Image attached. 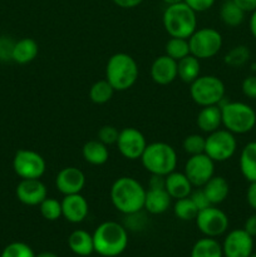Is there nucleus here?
I'll return each instance as SVG.
<instances>
[{
    "instance_id": "f257e3e1",
    "label": "nucleus",
    "mask_w": 256,
    "mask_h": 257,
    "mask_svg": "<svg viewBox=\"0 0 256 257\" xmlns=\"http://www.w3.org/2000/svg\"><path fill=\"white\" fill-rule=\"evenodd\" d=\"M146 188L133 177H119L110 187V201L123 215L141 212L145 208Z\"/></svg>"
},
{
    "instance_id": "f03ea898",
    "label": "nucleus",
    "mask_w": 256,
    "mask_h": 257,
    "mask_svg": "<svg viewBox=\"0 0 256 257\" xmlns=\"http://www.w3.org/2000/svg\"><path fill=\"white\" fill-rule=\"evenodd\" d=\"M94 251L103 257H117L128 246V233L124 226L115 221L102 222L93 233Z\"/></svg>"
},
{
    "instance_id": "7ed1b4c3",
    "label": "nucleus",
    "mask_w": 256,
    "mask_h": 257,
    "mask_svg": "<svg viewBox=\"0 0 256 257\" xmlns=\"http://www.w3.org/2000/svg\"><path fill=\"white\" fill-rule=\"evenodd\" d=\"M138 74L137 62L127 53H115L108 59L105 79L114 90L124 92L132 88L137 82Z\"/></svg>"
},
{
    "instance_id": "20e7f679",
    "label": "nucleus",
    "mask_w": 256,
    "mask_h": 257,
    "mask_svg": "<svg viewBox=\"0 0 256 257\" xmlns=\"http://www.w3.org/2000/svg\"><path fill=\"white\" fill-rule=\"evenodd\" d=\"M197 13L185 3L168 5L163 13V28L171 38L188 39L197 29Z\"/></svg>"
},
{
    "instance_id": "39448f33",
    "label": "nucleus",
    "mask_w": 256,
    "mask_h": 257,
    "mask_svg": "<svg viewBox=\"0 0 256 257\" xmlns=\"http://www.w3.org/2000/svg\"><path fill=\"white\" fill-rule=\"evenodd\" d=\"M177 153L171 145L165 142H153L147 145L141 162L145 170L151 175L167 176L176 171Z\"/></svg>"
},
{
    "instance_id": "423d86ee",
    "label": "nucleus",
    "mask_w": 256,
    "mask_h": 257,
    "mask_svg": "<svg viewBox=\"0 0 256 257\" xmlns=\"http://www.w3.org/2000/svg\"><path fill=\"white\" fill-rule=\"evenodd\" d=\"M222 125L233 135H245L256 124V112L242 102H225L220 104Z\"/></svg>"
},
{
    "instance_id": "0eeeda50",
    "label": "nucleus",
    "mask_w": 256,
    "mask_h": 257,
    "mask_svg": "<svg viewBox=\"0 0 256 257\" xmlns=\"http://www.w3.org/2000/svg\"><path fill=\"white\" fill-rule=\"evenodd\" d=\"M226 88L216 75H200L190 84V95L201 107L220 105L225 98Z\"/></svg>"
},
{
    "instance_id": "6e6552de",
    "label": "nucleus",
    "mask_w": 256,
    "mask_h": 257,
    "mask_svg": "<svg viewBox=\"0 0 256 257\" xmlns=\"http://www.w3.org/2000/svg\"><path fill=\"white\" fill-rule=\"evenodd\" d=\"M190 53L198 59L213 58L222 48V35L213 28H201L188 38Z\"/></svg>"
},
{
    "instance_id": "1a4fd4ad",
    "label": "nucleus",
    "mask_w": 256,
    "mask_h": 257,
    "mask_svg": "<svg viewBox=\"0 0 256 257\" xmlns=\"http://www.w3.org/2000/svg\"><path fill=\"white\" fill-rule=\"evenodd\" d=\"M236 148L237 142L235 136L227 130H217L206 137L205 153L213 162L228 161L235 155Z\"/></svg>"
},
{
    "instance_id": "9d476101",
    "label": "nucleus",
    "mask_w": 256,
    "mask_h": 257,
    "mask_svg": "<svg viewBox=\"0 0 256 257\" xmlns=\"http://www.w3.org/2000/svg\"><path fill=\"white\" fill-rule=\"evenodd\" d=\"M13 170L22 180L42 178L47 163L42 155L32 150H19L13 158Z\"/></svg>"
},
{
    "instance_id": "9b49d317",
    "label": "nucleus",
    "mask_w": 256,
    "mask_h": 257,
    "mask_svg": "<svg viewBox=\"0 0 256 257\" xmlns=\"http://www.w3.org/2000/svg\"><path fill=\"white\" fill-rule=\"evenodd\" d=\"M195 220L197 228L206 237H218L223 235L228 228L227 215L216 206H208L198 211Z\"/></svg>"
},
{
    "instance_id": "f8f14e48",
    "label": "nucleus",
    "mask_w": 256,
    "mask_h": 257,
    "mask_svg": "<svg viewBox=\"0 0 256 257\" xmlns=\"http://www.w3.org/2000/svg\"><path fill=\"white\" fill-rule=\"evenodd\" d=\"M193 187H202L215 176V162L206 153L190 156L183 171Z\"/></svg>"
},
{
    "instance_id": "ddd939ff",
    "label": "nucleus",
    "mask_w": 256,
    "mask_h": 257,
    "mask_svg": "<svg viewBox=\"0 0 256 257\" xmlns=\"http://www.w3.org/2000/svg\"><path fill=\"white\" fill-rule=\"evenodd\" d=\"M117 147L120 155L130 161L141 160L146 147H147V141L143 133L138 131L137 128L128 127L119 131L118 136Z\"/></svg>"
},
{
    "instance_id": "4468645a",
    "label": "nucleus",
    "mask_w": 256,
    "mask_h": 257,
    "mask_svg": "<svg viewBox=\"0 0 256 257\" xmlns=\"http://www.w3.org/2000/svg\"><path fill=\"white\" fill-rule=\"evenodd\" d=\"M252 250V236L248 235L243 228L228 232L222 243V252L225 257H250Z\"/></svg>"
},
{
    "instance_id": "2eb2a0df",
    "label": "nucleus",
    "mask_w": 256,
    "mask_h": 257,
    "mask_svg": "<svg viewBox=\"0 0 256 257\" xmlns=\"http://www.w3.org/2000/svg\"><path fill=\"white\" fill-rule=\"evenodd\" d=\"M17 198L25 206H39L48 197L47 186L40 178L22 180L17 186Z\"/></svg>"
},
{
    "instance_id": "dca6fc26",
    "label": "nucleus",
    "mask_w": 256,
    "mask_h": 257,
    "mask_svg": "<svg viewBox=\"0 0 256 257\" xmlns=\"http://www.w3.org/2000/svg\"><path fill=\"white\" fill-rule=\"evenodd\" d=\"M85 186V176L79 168L64 167L58 172L55 177V187L62 195H75L80 193Z\"/></svg>"
},
{
    "instance_id": "f3484780",
    "label": "nucleus",
    "mask_w": 256,
    "mask_h": 257,
    "mask_svg": "<svg viewBox=\"0 0 256 257\" xmlns=\"http://www.w3.org/2000/svg\"><path fill=\"white\" fill-rule=\"evenodd\" d=\"M62 216L70 223H80L87 218L89 205L80 193L64 196L62 201Z\"/></svg>"
},
{
    "instance_id": "a211bd4d",
    "label": "nucleus",
    "mask_w": 256,
    "mask_h": 257,
    "mask_svg": "<svg viewBox=\"0 0 256 257\" xmlns=\"http://www.w3.org/2000/svg\"><path fill=\"white\" fill-rule=\"evenodd\" d=\"M151 78L160 85H167L178 78L177 60L168 55H161L153 60L151 65Z\"/></svg>"
},
{
    "instance_id": "6ab92c4d",
    "label": "nucleus",
    "mask_w": 256,
    "mask_h": 257,
    "mask_svg": "<svg viewBox=\"0 0 256 257\" xmlns=\"http://www.w3.org/2000/svg\"><path fill=\"white\" fill-rule=\"evenodd\" d=\"M172 197L166 188H148L146 191L145 210L151 215H162L170 208Z\"/></svg>"
},
{
    "instance_id": "aec40b11",
    "label": "nucleus",
    "mask_w": 256,
    "mask_h": 257,
    "mask_svg": "<svg viewBox=\"0 0 256 257\" xmlns=\"http://www.w3.org/2000/svg\"><path fill=\"white\" fill-rule=\"evenodd\" d=\"M192 183L183 172L173 171L166 176V191L175 200L188 197L192 192Z\"/></svg>"
},
{
    "instance_id": "412c9836",
    "label": "nucleus",
    "mask_w": 256,
    "mask_h": 257,
    "mask_svg": "<svg viewBox=\"0 0 256 257\" xmlns=\"http://www.w3.org/2000/svg\"><path fill=\"white\" fill-rule=\"evenodd\" d=\"M197 127L205 133H212L215 131L220 130L222 124V115H221L220 105H208V107H202V109L198 112Z\"/></svg>"
},
{
    "instance_id": "4be33fe9",
    "label": "nucleus",
    "mask_w": 256,
    "mask_h": 257,
    "mask_svg": "<svg viewBox=\"0 0 256 257\" xmlns=\"http://www.w3.org/2000/svg\"><path fill=\"white\" fill-rule=\"evenodd\" d=\"M207 196L208 201L212 206L220 205L227 198L228 192H230V186L228 182L221 176H213L205 186L201 187Z\"/></svg>"
},
{
    "instance_id": "5701e85b",
    "label": "nucleus",
    "mask_w": 256,
    "mask_h": 257,
    "mask_svg": "<svg viewBox=\"0 0 256 257\" xmlns=\"http://www.w3.org/2000/svg\"><path fill=\"white\" fill-rule=\"evenodd\" d=\"M68 246L70 251L78 256H89L94 252L93 235L84 230H75L68 237Z\"/></svg>"
},
{
    "instance_id": "b1692460",
    "label": "nucleus",
    "mask_w": 256,
    "mask_h": 257,
    "mask_svg": "<svg viewBox=\"0 0 256 257\" xmlns=\"http://www.w3.org/2000/svg\"><path fill=\"white\" fill-rule=\"evenodd\" d=\"M39 53V45L32 38H23L15 42L13 50V62L18 64H28L37 58Z\"/></svg>"
},
{
    "instance_id": "393cba45",
    "label": "nucleus",
    "mask_w": 256,
    "mask_h": 257,
    "mask_svg": "<svg viewBox=\"0 0 256 257\" xmlns=\"http://www.w3.org/2000/svg\"><path fill=\"white\" fill-rule=\"evenodd\" d=\"M82 155L85 162L93 166H102L109 158V151L108 146L102 143L98 140L88 141L82 148Z\"/></svg>"
},
{
    "instance_id": "a878e982",
    "label": "nucleus",
    "mask_w": 256,
    "mask_h": 257,
    "mask_svg": "<svg viewBox=\"0 0 256 257\" xmlns=\"http://www.w3.org/2000/svg\"><path fill=\"white\" fill-rule=\"evenodd\" d=\"M240 170L246 180L256 182V141L247 143L241 151Z\"/></svg>"
},
{
    "instance_id": "bb28decb",
    "label": "nucleus",
    "mask_w": 256,
    "mask_h": 257,
    "mask_svg": "<svg viewBox=\"0 0 256 257\" xmlns=\"http://www.w3.org/2000/svg\"><path fill=\"white\" fill-rule=\"evenodd\" d=\"M201 73V64L200 59L193 57L192 54H188L187 57L182 58L177 62V74L178 78L183 83L191 84L193 80L200 77Z\"/></svg>"
},
{
    "instance_id": "cd10ccee",
    "label": "nucleus",
    "mask_w": 256,
    "mask_h": 257,
    "mask_svg": "<svg viewBox=\"0 0 256 257\" xmlns=\"http://www.w3.org/2000/svg\"><path fill=\"white\" fill-rule=\"evenodd\" d=\"M191 257H223L222 245L212 237H203L193 245Z\"/></svg>"
},
{
    "instance_id": "c85d7f7f",
    "label": "nucleus",
    "mask_w": 256,
    "mask_h": 257,
    "mask_svg": "<svg viewBox=\"0 0 256 257\" xmlns=\"http://www.w3.org/2000/svg\"><path fill=\"white\" fill-rule=\"evenodd\" d=\"M220 18L227 27H238L245 19V12L240 9L232 0H227L221 5Z\"/></svg>"
},
{
    "instance_id": "c756f323",
    "label": "nucleus",
    "mask_w": 256,
    "mask_h": 257,
    "mask_svg": "<svg viewBox=\"0 0 256 257\" xmlns=\"http://www.w3.org/2000/svg\"><path fill=\"white\" fill-rule=\"evenodd\" d=\"M114 92L115 90L113 89V87L108 83L107 79L98 80L90 87L89 98L95 104H105L112 99Z\"/></svg>"
},
{
    "instance_id": "7c9ffc66",
    "label": "nucleus",
    "mask_w": 256,
    "mask_h": 257,
    "mask_svg": "<svg viewBox=\"0 0 256 257\" xmlns=\"http://www.w3.org/2000/svg\"><path fill=\"white\" fill-rule=\"evenodd\" d=\"M173 213L176 217L181 221H191L195 220L198 213V208L191 200L190 196L185 198L176 200L175 206H173Z\"/></svg>"
},
{
    "instance_id": "2f4dec72",
    "label": "nucleus",
    "mask_w": 256,
    "mask_h": 257,
    "mask_svg": "<svg viewBox=\"0 0 256 257\" xmlns=\"http://www.w3.org/2000/svg\"><path fill=\"white\" fill-rule=\"evenodd\" d=\"M166 55L175 60H181L182 58L187 57L190 53V44H188V39L185 38H171L167 43H166Z\"/></svg>"
},
{
    "instance_id": "473e14b6",
    "label": "nucleus",
    "mask_w": 256,
    "mask_h": 257,
    "mask_svg": "<svg viewBox=\"0 0 256 257\" xmlns=\"http://www.w3.org/2000/svg\"><path fill=\"white\" fill-rule=\"evenodd\" d=\"M250 58V50L246 45H236L226 53L223 62L226 65L232 68H240L245 64Z\"/></svg>"
},
{
    "instance_id": "72a5a7b5",
    "label": "nucleus",
    "mask_w": 256,
    "mask_h": 257,
    "mask_svg": "<svg viewBox=\"0 0 256 257\" xmlns=\"http://www.w3.org/2000/svg\"><path fill=\"white\" fill-rule=\"evenodd\" d=\"M40 215L47 221H57L62 217V202L55 198L47 197L39 205Z\"/></svg>"
},
{
    "instance_id": "f704fd0d",
    "label": "nucleus",
    "mask_w": 256,
    "mask_h": 257,
    "mask_svg": "<svg viewBox=\"0 0 256 257\" xmlns=\"http://www.w3.org/2000/svg\"><path fill=\"white\" fill-rule=\"evenodd\" d=\"M205 146H206V138L202 137L201 135H190L183 140L182 147L183 151L187 153L188 156H195L205 153Z\"/></svg>"
},
{
    "instance_id": "c9c22d12",
    "label": "nucleus",
    "mask_w": 256,
    "mask_h": 257,
    "mask_svg": "<svg viewBox=\"0 0 256 257\" xmlns=\"http://www.w3.org/2000/svg\"><path fill=\"white\" fill-rule=\"evenodd\" d=\"M33 248L24 242H12L3 250L0 257H35Z\"/></svg>"
},
{
    "instance_id": "e433bc0d",
    "label": "nucleus",
    "mask_w": 256,
    "mask_h": 257,
    "mask_svg": "<svg viewBox=\"0 0 256 257\" xmlns=\"http://www.w3.org/2000/svg\"><path fill=\"white\" fill-rule=\"evenodd\" d=\"M118 136H119V131L113 125H103L98 131V141L104 143L105 146L115 145L118 141Z\"/></svg>"
},
{
    "instance_id": "4c0bfd02",
    "label": "nucleus",
    "mask_w": 256,
    "mask_h": 257,
    "mask_svg": "<svg viewBox=\"0 0 256 257\" xmlns=\"http://www.w3.org/2000/svg\"><path fill=\"white\" fill-rule=\"evenodd\" d=\"M15 42L9 37H0V60L9 62L13 60V50Z\"/></svg>"
},
{
    "instance_id": "58836bf2",
    "label": "nucleus",
    "mask_w": 256,
    "mask_h": 257,
    "mask_svg": "<svg viewBox=\"0 0 256 257\" xmlns=\"http://www.w3.org/2000/svg\"><path fill=\"white\" fill-rule=\"evenodd\" d=\"M216 0H183L195 13H203L210 10L213 7Z\"/></svg>"
},
{
    "instance_id": "ea45409f",
    "label": "nucleus",
    "mask_w": 256,
    "mask_h": 257,
    "mask_svg": "<svg viewBox=\"0 0 256 257\" xmlns=\"http://www.w3.org/2000/svg\"><path fill=\"white\" fill-rule=\"evenodd\" d=\"M190 198L193 201V203L196 205V207L198 208V211L203 210V208L208 207V206H212L210 203V201H208L207 196L205 195V192H203L202 188H198V190L196 191H192L190 195Z\"/></svg>"
},
{
    "instance_id": "a19ab883",
    "label": "nucleus",
    "mask_w": 256,
    "mask_h": 257,
    "mask_svg": "<svg viewBox=\"0 0 256 257\" xmlns=\"http://www.w3.org/2000/svg\"><path fill=\"white\" fill-rule=\"evenodd\" d=\"M242 93L250 99H256V75H250L245 78L241 85Z\"/></svg>"
},
{
    "instance_id": "79ce46f5",
    "label": "nucleus",
    "mask_w": 256,
    "mask_h": 257,
    "mask_svg": "<svg viewBox=\"0 0 256 257\" xmlns=\"http://www.w3.org/2000/svg\"><path fill=\"white\" fill-rule=\"evenodd\" d=\"M246 200H247L248 206L256 211V182H250L247 192H246Z\"/></svg>"
},
{
    "instance_id": "37998d69",
    "label": "nucleus",
    "mask_w": 256,
    "mask_h": 257,
    "mask_svg": "<svg viewBox=\"0 0 256 257\" xmlns=\"http://www.w3.org/2000/svg\"><path fill=\"white\" fill-rule=\"evenodd\" d=\"M240 9H242L245 13L256 10V0H232Z\"/></svg>"
},
{
    "instance_id": "c03bdc74",
    "label": "nucleus",
    "mask_w": 256,
    "mask_h": 257,
    "mask_svg": "<svg viewBox=\"0 0 256 257\" xmlns=\"http://www.w3.org/2000/svg\"><path fill=\"white\" fill-rule=\"evenodd\" d=\"M243 230H245L250 236L255 237L256 236V213L251 215L250 217L246 220L245 226H243Z\"/></svg>"
},
{
    "instance_id": "a18cd8bd",
    "label": "nucleus",
    "mask_w": 256,
    "mask_h": 257,
    "mask_svg": "<svg viewBox=\"0 0 256 257\" xmlns=\"http://www.w3.org/2000/svg\"><path fill=\"white\" fill-rule=\"evenodd\" d=\"M166 187V176L151 175L150 188H165Z\"/></svg>"
},
{
    "instance_id": "49530a36",
    "label": "nucleus",
    "mask_w": 256,
    "mask_h": 257,
    "mask_svg": "<svg viewBox=\"0 0 256 257\" xmlns=\"http://www.w3.org/2000/svg\"><path fill=\"white\" fill-rule=\"evenodd\" d=\"M143 0H113L117 7L123 8V9H132V8L138 7Z\"/></svg>"
},
{
    "instance_id": "de8ad7c7",
    "label": "nucleus",
    "mask_w": 256,
    "mask_h": 257,
    "mask_svg": "<svg viewBox=\"0 0 256 257\" xmlns=\"http://www.w3.org/2000/svg\"><path fill=\"white\" fill-rule=\"evenodd\" d=\"M250 32L253 38H256V10H253L250 18Z\"/></svg>"
},
{
    "instance_id": "09e8293b",
    "label": "nucleus",
    "mask_w": 256,
    "mask_h": 257,
    "mask_svg": "<svg viewBox=\"0 0 256 257\" xmlns=\"http://www.w3.org/2000/svg\"><path fill=\"white\" fill-rule=\"evenodd\" d=\"M35 257H58L54 252H49V251H44V252L38 253Z\"/></svg>"
},
{
    "instance_id": "8fccbe9b",
    "label": "nucleus",
    "mask_w": 256,
    "mask_h": 257,
    "mask_svg": "<svg viewBox=\"0 0 256 257\" xmlns=\"http://www.w3.org/2000/svg\"><path fill=\"white\" fill-rule=\"evenodd\" d=\"M163 3H166L168 5H175V4H178V3H183V0H163Z\"/></svg>"
},
{
    "instance_id": "3c124183",
    "label": "nucleus",
    "mask_w": 256,
    "mask_h": 257,
    "mask_svg": "<svg viewBox=\"0 0 256 257\" xmlns=\"http://www.w3.org/2000/svg\"><path fill=\"white\" fill-rule=\"evenodd\" d=\"M252 69H253V70H255V72H256V62H255V63H253V65H252Z\"/></svg>"
},
{
    "instance_id": "603ef678",
    "label": "nucleus",
    "mask_w": 256,
    "mask_h": 257,
    "mask_svg": "<svg viewBox=\"0 0 256 257\" xmlns=\"http://www.w3.org/2000/svg\"><path fill=\"white\" fill-rule=\"evenodd\" d=\"M250 257H256V253H251Z\"/></svg>"
}]
</instances>
